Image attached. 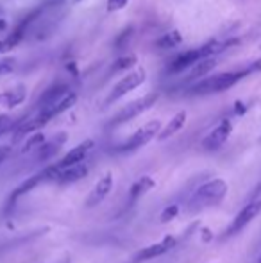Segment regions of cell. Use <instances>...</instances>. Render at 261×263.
<instances>
[{
    "label": "cell",
    "instance_id": "cell-1",
    "mask_svg": "<svg viewBox=\"0 0 261 263\" xmlns=\"http://www.w3.org/2000/svg\"><path fill=\"white\" fill-rule=\"evenodd\" d=\"M247 75H250L249 68L244 70H234V72H220L215 75L204 77L202 81L193 82V86L188 90L190 95H213L226 92L229 88H233L236 82H240L242 79H245Z\"/></svg>",
    "mask_w": 261,
    "mask_h": 263
},
{
    "label": "cell",
    "instance_id": "cell-2",
    "mask_svg": "<svg viewBox=\"0 0 261 263\" xmlns=\"http://www.w3.org/2000/svg\"><path fill=\"white\" fill-rule=\"evenodd\" d=\"M226 195H227V183L224 179H211L195 190L193 195L190 197L188 206L191 211L211 208V206L222 203Z\"/></svg>",
    "mask_w": 261,
    "mask_h": 263
},
{
    "label": "cell",
    "instance_id": "cell-3",
    "mask_svg": "<svg viewBox=\"0 0 261 263\" xmlns=\"http://www.w3.org/2000/svg\"><path fill=\"white\" fill-rule=\"evenodd\" d=\"M157 99H159L157 94H147L145 97H141V99L133 100L131 104H127L125 108H122V110L118 111L117 115L113 116V120L109 122V124L115 127V126H122L125 122H131L133 118H136V116H139L147 110H150V108L157 102Z\"/></svg>",
    "mask_w": 261,
    "mask_h": 263
},
{
    "label": "cell",
    "instance_id": "cell-4",
    "mask_svg": "<svg viewBox=\"0 0 261 263\" xmlns=\"http://www.w3.org/2000/svg\"><path fill=\"white\" fill-rule=\"evenodd\" d=\"M161 122L159 120H150L147 122L145 126H141L136 132H133V136L129 138L127 142L123 143V145H120L118 147V150L120 152H133V150H136V149L139 147H145L149 142H152L159 132H161Z\"/></svg>",
    "mask_w": 261,
    "mask_h": 263
},
{
    "label": "cell",
    "instance_id": "cell-5",
    "mask_svg": "<svg viewBox=\"0 0 261 263\" xmlns=\"http://www.w3.org/2000/svg\"><path fill=\"white\" fill-rule=\"evenodd\" d=\"M145 79H147V72H145V68H136V70L129 72L127 75L122 77V79L113 86V90L109 92V97H107V100H106V104H111L115 100L122 99L123 95L131 94L133 90H136L138 86L143 84Z\"/></svg>",
    "mask_w": 261,
    "mask_h": 263
},
{
    "label": "cell",
    "instance_id": "cell-6",
    "mask_svg": "<svg viewBox=\"0 0 261 263\" xmlns=\"http://www.w3.org/2000/svg\"><path fill=\"white\" fill-rule=\"evenodd\" d=\"M231 132H233V124H231V120L226 118L202 140V149L204 150H218L229 140Z\"/></svg>",
    "mask_w": 261,
    "mask_h": 263
},
{
    "label": "cell",
    "instance_id": "cell-7",
    "mask_svg": "<svg viewBox=\"0 0 261 263\" xmlns=\"http://www.w3.org/2000/svg\"><path fill=\"white\" fill-rule=\"evenodd\" d=\"M260 213H261V201L249 203L238 215H236V217H234V220L231 222V225L227 227V231H226V236H233V235H236V233H240L245 225L250 224V222H252V220H254Z\"/></svg>",
    "mask_w": 261,
    "mask_h": 263
},
{
    "label": "cell",
    "instance_id": "cell-8",
    "mask_svg": "<svg viewBox=\"0 0 261 263\" xmlns=\"http://www.w3.org/2000/svg\"><path fill=\"white\" fill-rule=\"evenodd\" d=\"M93 145H95L93 140H84L83 143H79L77 147H73L68 154H65L56 165L61 170H65L68 169V167H73V165L84 163V159H86V156L89 154V150L93 149Z\"/></svg>",
    "mask_w": 261,
    "mask_h": 263
},
{
    "label": "cell",
    "instance_id": "cell-9",
    "mask_svg": "<svg viewBox=\"0 0 261 263\" xmlns=\"http://www.w3.org/2000/svg\"><path fill=\"white\" fill-rule=\"evenodd\" d=\"M175 244H177V242H175L174 236H170V235L165 236L161 242L152 244V245H149V247H143V249L134 256V262H147V260H154V258H157V256H163L165 252L174 249Z\"/></svg>",
    "mask_w": 261,
    "mask_h": 263
},
{
    "label": "cell",
    "instance_id": "cell-10",
    "mask_svg": "<svg viewBox=\"0 0 261 263\" xmlns=\"http://www.w3.org/2000/svg\"><path fill=\"white\" fill-rule=\"evenodd\" d=\"M202 59H204V57H202L200 49L186 50L183 54H177L168 63V72H170V74H179V72H184V70H188V68H191V66H195Z\"/></svg>",
    "mask_w": 261,
    "mask_h": 263
},
{
    "label": "cell",
    "instance_id": "cell-11",
    "mask_svg": "<svg viewBox=\"0 0 261 263\" xmlns=\"http://www.w3.org/2000/svg\"><path fill=\"white\" fill-rule=\"evenodd\" d=\"M111 188H113V174H111V172H106V174L100 177L99 181L95 183L93 190H91L88 201H86V206H88V208H95V206H99V204L102 203L107 195H109Z\"/></svg>",
    "mask_w": 261,
    "mask_h": 263
},
{
    "label": "cell",
    "instance_id": "cell-12",
    "mask_svg": "<svg viewBox=\"0 0 261 263\" xmlns=\"http://www.w3.org/2000/svg\"><path fill=\"white\" fill-rule=\"evenodd\" d=\"M67 94H70L68 84H65V82H56V84H52V86L47 88V90L43 92V95L39 97V100H38L39 110H45V108L54 106L56 102H59V100H61Z\"/></svg>",
    "mask_w": 261,
    "mask_h": 263
},
{
    "label": "cell",
    "instance_id": "cell-13",
    "mask_svg": "<svg viewBox=\"0 0 261 263\" xmlns=\"http://www.w3.org/2000/svg\"><path fill=\"white\" fill-rule=\"evenodd\" d=\"M65 142H67V134H65V132H59L56 138H52L50 142H45L43 145L38 149L36 159H38V161H47V159L54 158V156L61 150V147L65 145Z\"/></svg>",
    "mask_w": 261,
    "mask_h": 263
},
{
    "label": "cell",
    "instance_id": "cell-14",
    "mask_svg": "<svg viewBox=\"0 0 261 263\" xmlns=\"http://www.w3.org/2000/svg\"><path fill=\"white\" fill-rule=\"evenodd\" d=\"M186 118H188L186 111H179L177 115H174L172 118H170V122H168L167 126L161 129V132L157 134V140H159V142H165V140H168V138H172L175 132H179L184 127Z\"/></svg>",
    "mask_w": 261,
    "mask_h": 263
},
{
    "label": "cell",
    "instance_id": "cell-15",
    "mask_svg": "<svg viewBox=\"0 0 261 263\" xmlns=\"http://www.w3.org/2000/svg\"><path fill=\"white\" fill-rule=\"evenodd\" d=\"M89 169L86 163H79L73 165V167H68V169L61 170V174L57 177V183L59 185H70V183L81 181L84 175H88Z\"/></svg>",
    "mask_w": 261,
    "mask_h": 263
},
{
    "label": "cell",
    "instance_id": "cell-16",
    "mask_svg": "<svg viewBox=\"0 0 261 263\" xmlns=\"http://www.w3.org/2000/svg\"><path fill=\"white\" fill-rule=\"evenodd\" d=\"M154 185L156 183L152 177H149V175H141L138 181L131 187V190H129V201H131V203H136V201H138L139 197H143L149 190H152Z\"/></svg>",
    "mask_w": 261,
    "mask_h": 263
},
{
    "label": "cell",
    "instance_id": "cell-17",
    "mask_svg": "<svg viewBox=\"0 0 261 263\" xmlns=\"http://www.w3.org/2000/svg\"><path fill=\"white\" fill-rule=\"evenodd\" d=\"M25 95H27V92H25L23 86L13 88V90L0 95V106L9 108V110H11V108H17L18 104H22L23 100H25Z\"/></svg>",
    "mask_w": 261,
    "mask_h": 263
},
{
    "label": "cell",
    "instance_id": "cell-18",
    "mask_svg": "<svg viewBox=\"0 0 261 263\" xmlns=\"http://www.w3.org/2000/svg\"><path fill=\"white\" fill-rule=\"evenodd\" d=\"M215 66H217V59H215V57L199 61L195 66H191V72H190V75H188V81H202V79H204V75H208V74H209Z\"/></svg>",
    "mask_w": 261,
    "mask_h": 263
},
{
    "label": "cell",
    "instance_id": "cell-19",
    "mask_svg": "<svg viewBox=\"0 0 261 263\" xmlns=\"http://www.w3.org/2000/svg\"><path fill=\"white\" fill-rule=\"evenodd\" d=\"M181 43H183V36H181V33L175 31V29H172V31H168V33H165L163 36H159V38L156 39L154 45L157 49L168 50V49L177 47V45H181Z\"/></svg>",
    "mask_w": 261,
    "mask_h": 263
},
{
    "label": "cell",
    "instance_id": "cell-20",
    "mask_svg": "<svg viewBox=\"0 0 261 263\" xmlns=\"http://www.w3.org/2000/svg\"><path fill=\"white\" fill-rule=\"evenodd\" d=\"M136 63H138L136 56H133V54L120 56V57L113 63L111 70H113V74H117V72H125V70H129V68H134V65H136Z\"/></svg>",
    "mask_w": 261,
    "mask_h": 263
},
{
    "label": "cell",
    "instance_id": "cell-21",
    "mask_svg": "<svg viewBox=\"0 0 261 263\" xmlns=\"http://www.w3.org/2000/svg\"><path fill=\"white\" fill-rule=\"evenodd\" d=\"M45 143V136H43V132H34V134H31V136L27 138V142L23 143V147H22V154H27L31 152V150H38L41 145Z\"/></svg>",
    "mask_w": 261,
    "mask_h": 263
},
{
    "label": "cell",
    "instance_id": "cell-22",
    "mask_svg": "<svg viewBox=\"0 0 261 263\" xmlns=\"http://www.w3.org/2000/svg\"><path fill=\"white\" fill-rule=\"evenodd\" d=\"M177 213H179V206H177V204H170V206H167V208L161 211L159 219H161L163 224H167V222H170V220L175 219V217H177Z\"/></svg>",
    "mask_w": 261,
    "mask_h": 263
},
{
    "label": "cell",
    "instance_id": "cell-23",
    "mask_svg": "<svg viewBox=\"0 0 261 263\" xmlns=\"http://www.w3.org/2000/svg\"><path fill=\"white\" fill-rule=\"evenodd\" d=\"M15 127V122L9 115H0V136H4Z\"/></svg>",
    "mask_w": 261,
    "mask_h": 263
},
{
    "label": "cell",
    "instance_id": "cell-24",
    "mask_svg": "<svg viewBox=\"0 0 261 263\" xmlns=\"http://www.w3.org/2000/svg\"><path fill=\"white\" fill-rule=\"evenodd\" d=\"M127 4H129V0H107V11L117 13L120 11V9H123Z\"/></svg>",
    "mask_w": 261,
    "mask_h": 263
},
{
    "label": "cell",
    "instance_id": "cell-25",
    "mask_svg": "<svg viewBox=\"0 0 261 263\" xmlns=\"http://www.w3.org/2000/svg\"><path fill=\"white\" fill-rule=\"evenodd\" d=\"M247 68H249L250 75H252V74H256V72H261V57H260V59H256L254 63H252L250 66H247Z\"/></svg>",
    "mask_w": 261,
    "mask_h": 263
},
{
    "label": "cell",
    "instance_id": "cell-26",
    "mask_svg": "<svg viewBox=\"0 0 261 263\" xmlns=\"http://www.w3.org/2000/svg\"><path fill=\"white\" fill-rule=\"evenodd\" d=\"M9 156V147H0V163Z\"/></svg>",
    "mask_w": 261,
    "mask_h": 263
},
{
    "label": "cell",
    "instance_id": "cell-27",
    "mask_svg": "<svg viewBox=\"0 0 261 263\" xmlns=\"http://www.w3.org/2000/svg\"><path fill=\"white\" fill-rule=\"evenodd\" d=\"M236 113H238V115H242V113H245V108H244V104H242V102H236Z\"/></svg>",
    "mask_w": 261,
    "mask_h": 263
},
{
    "label": "cell",
    "instance_id": "cell-28",
    "mask_svg": "<svg viewBox=\"0 0 261 263\" xmlns=\"http://www.w3.org/2000/svg\"><path fill=\"white\" fill-rule=\"evenodd\" d=\"M6 29H7V22H6V20H2V18H0V33H4Z\"/></svg>",
    "mask_w": 261,
    "mask_h": 263
},
{
    "label": "cell",
    "instance_id": "cell-29",
    "mask_svg": "<svg viewBox=\"0 0 261 263\" xmlns=\"http://www.w3.org/2000/svg\"><path fill=\"white\" fill-rule=\"evenodd\" d=\"M260 142H261V138H260Z\"/></svg>",
    "mask_w": 261,
    "mask_h": 263
}]
</instances>
